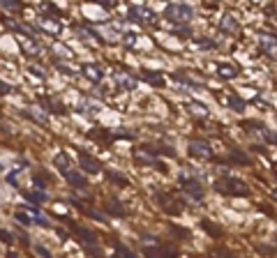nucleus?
Wrapping results in <instances>:
<instances>
[{
  "instance_id": "obj_25",
  "label": "nucleus",
  "mask_w": 277,
  "mask_h": 258,
  "mask_svg": "<svg viewBox=\"0 0 277 258\" xmlns=\"http://www.w3.org/2000/svg\"><path fill=\"white\" fill-rule=\"evenodd\" d=\"M23 115L25 118H30V120H35L37 124H49V115H46L44 111H40V109H25Z\"/></svg>"
},
{
  "instance_id": "obj_34",
  "label": "nucleus",
  "mask_w": 277,
  "mask_h": 258,
  "mask_svg": "<svg viewBox=\"0 0 277 258\" xmlns=\"http://www.w3.org/2000/svg\"><path fill=\"white\" fill-rule=\"evenodd\" d=\"M0 7H3V10H7V12H19L21 10L19 3H12V0H0Z\"/></svg>"
},
{
  "instance_id": "obj_35",
  "label": "nucleus",
  "mask_w": 277,
  "mask_h": 258,
  "mask_svg": "<svg viewBox=\"0 0 277 258\" xmlns=\"http://www.w3.org/2000/svg\"><path fill=\"white\" fill-rule=\"evenodd\" d=\"M120 40H122V44H127V46H134L136 44V35H134V33H122Z\"/></svg>"
},
{
  "instance_id": "obj_19",
  "label": "nucleus",
  "mask_w": 277,
  "mask_h": 258,
  "mask_svg": "<svg viewBox=\"0 0 277 258\" xmlns=\"http://www.w3.org/2000/svg\"><path fill=\"white\" fill-rule=\"evenodd\" d=\"M63 175H65V180H67V182H70L74 189H83V191L88 189V180L83 178V173H79V171L70 169L67 173H63Z\"/></svg>"
},
{
  "instance_id": "obj_32",
  "label": "nucleus",
  "mask_w": 277,
  "mask_h": 258,
  "mask_svg": "<svg viewBox=\"0 0 277 258\" xmlns=\"http://www.w3.org/2000/svg\"><path fill=\"white\" fill-rule=\"evenodd\" d=\"M33 182H35L37 189H42V191H44V187L49 184V178H46L44 173H33Z\"/></svg>"
},
{
  "instance_id": "obj_7",
  "label": "nucleus",
  "mask_w": 277,
  "mask_h": 258,
  "mask_svg": "<svg viewBox=\"0 0 277 258\" xmlns=\"http://www.w3.org/2000/svg\"><path fill=\"white\" fill-rule=\"evenodd\" d=\"M37 28H40L42 33H46V35H51V37L63 35V23L58 19H53V16H40V19H37Z\"/></svg>"
},
{
  "instance_id": "obj_22",
  "label": "nucleus",
  "mask_w": 277,
  "mask_h": 258,
  "mask_svg": "<svg viewBox=\"0 0 277 258\" xmlns=\"http://www.w3.org/2000/svg\"><path fill=\"white\" fill-rule=\"evenodd\" d=\"M53 166H55L58 171H60V173H67V171L72 169L70 154H67V152H58V154L53 157Z\"/></svg>"
},
{
  "instance_id": "obj_2",
  "label": "nucleus",
  "mask_w": 277,
  "mask_h": 258,
  "mask_svg": "<svg viewBox=\"0 0 277 258\" xmlns=\"http://www.w3.org/2000/svg\"><path fill=\"white\" fill-rule=\"evenodd\" d=\"M215 189L220 194H227V196H250V184L240 178H220L215 182Z\"/></svg>"
},
{
  "instance_id": "obj_18",
  "label": "nucleus",
  "mask_w": 277,
  "mask_h": 258,
  "mask_svg": "<svg viewBox=\"0 0 277 258\" xmlns=\"http://www.w3.org/2000/svg\"><path fill=\"white\" fill-rule=\"evenodd\" d=\"M220 100L224 102V104H227L231 111H236V113H240V111H245V100H242V97H238L236 92L220 94Z\"/></svg>"
},
{
  "instance_id": "obj_20",
  "label": "nucleus",
  "mask_w": 277,
  "mask_h": 258,
  "mask_svg": "<svg viewBox=\"0 0 277 258\" xmlns=\"http://www.w3.org/2000/svg\"><path fill=\"white\" fill-rule=\"evenodd\" d=\"M25 166H28V164H25V162H19V164H14V166H12V169L7 171V182H10V184H14V187H21V175H23L25 171H28V169H25Z\"/></svg>"
},
{
  "instance_id": "obj_36",
  "label": "nucleus",
  "mask_w": 277,
  "mask_h": 258,
  "mask_svg": "<svg viewBox=\"0 0 277 258\" xmlns=\"http://www.w3.org/2000/svg\"><path fill=\"white\" fill-rule=\"evenodd\" d=\"M35 251L40 253L42 258H51V251H49V249H46V247H42V244H35Z\"/></svg>"
},
{
  "instance_id": "obj_3",
  "label": "nucleus",
  "mask_w": 277,
  "mask_h": 258,
  "mask_svg": "<svg viewBox=\"0 0 277 258\" xmlns=\"http://www.w3.org/2000/svg\"><path fill=\"white\" fill-rule=\"evenodd\" d=\"M127 19L132 23H139V25H155L157 23V14L146 5H132L127 10Z\"/></svg>"
},
{
  "instance_id": "obj_23",
  "label": "nucleus",
  "mask_w": 277,
  "mask_h": 258,
  "mask_svg": "<svg viewBox=\"0 0 277 258\" xmlns=\"http://www.w3.org/2000/svg\"><path fill=\"white\" fill-rule=\"evenodd\" d=\"M23 196L30 201L33 205H44L46 203V191H42V189H28V191H23Z\"/></svg>"
},
{
  "instance_id": "obj_12",
  "label": "nucleus",
  "mask_w": 277,
  "mask_h": 258,
  "mask_svg": "<svg viewBox=\"0 0 277 258\" xmlns=\"http://www.w3.org/2000/svg\"><path fill=\"white\" fill-rule=\"evenodd\" d=\"M79 164H81V169L86 171V173H90V175L102 173V164L95 157H90L88 152H83V150H79Z\"/></svg>"
},
{
  "instance_id": "obj_11",
  "label": "nucleus",
  "mask_w": 277,
  "mask_h": 258,
  "mask_svg": "<svg viewBox=\"0 0 277 258\" xmlns=\"http://www.w3.org/2000/svg\"><path fill=\"white\" fill-rule=\"evenodd\" d=\"M81 74L86 76L90 83H102V81H104V70H102V64H97V62H86L81 67Z\"/></svg>"
},
{
  "instance_id": "obj_29",
  "label": "nucleus",
  "mask_w": 277,
  "mask_h": 258,
  "mask_svg": "<svg viewBox=\"0 0 277 258\" xmlns=\"http://www.w3.org/2000/svg\"><path fill=\"white\" fill-rule=\"evenodd\" d=\"M104 210L109 214H113V217H125V208L122 205H118V201H109V203H104Z\"/></svg>"
},
{
  "instance_id": "obj_33",
  "label": "nucleus",
  "mask_w": 277,
  "mask_h": 258,
  "mask_svg": "<svg viewBox=\"0 0 277 258\" xmlns=\"http://www.w3.org/2000/svg\"><path fill=\"white\" fill-rule=\"evenodd\" d=\"M116 253H118V258H139L136 253H132L130 249L122 247V244H116Z\"/></svg>"
},
{
  "instance_id": "obj_10",
  "label": "nucleus",
  "mask_w": 277,
  "mask_h": 258,
  "mask_svg": "<svg viewBox=\"0 0 277 258\" xmlns=\"http://www.w3.org/2000/svg\"><path fill=\"white\" fill-rule=\"evenodd\" d=\"M113 81H116V85L120 90H125V92H132V90L136 88V83H139V81H136L134 76H132L130 72H125V70H116V72H113Z\"/></svg>"
},
{
  "instance_id": "obj_5",
  "label": "nucleus",
  "mask_w": 277,
  "mask_h": 258,
  "mask_svg": "<svg viewBox=\"0 0 277 258\" xmlns=\"http://www.w3.org/2000/svg\"><path fill=\"white\" fill-rule=\"evenodd\" d=\"M178 182H180L182 191H185L187 196H192L194 201H201L203 199V184L199 182L197 178H192V175H180V178H178Z\"/></svg>"
},
{
  "instance_id": "obj_28",
  "label": "nucleus",
  "mask_w": 277,
  "mask_h": 258,
  "mask_svg": "<svg viewBox=\"0 0 277 258\" xmlns=\"http://www.w3.org/2000/svg\"><path fill=\"white\" fill-rule=\"evenodd\" d=\"M53 64H55V67H58V70H60L65 76H72V79H74V76H79V74H76L74 67H72L70 62H63L60 58H53Z\"/></svg>"
},
{
  "instance_id": "obj_4",
  "label": "nucleus",
  "mask_w": 277,
  "mask_h": 258,
  "mask_svg": "<svg viewBox=\"0 0 277 258\" xmlns=\"http://www.w3.org/2000/svg\"><path fill=\"white\" fill-rule=\"evenodd\" d=\"M134 162L139 166H148V169H160V171H166V166L162 164L160 159H157V154H152L150 150L146 148V145H141V148H134Z\"/></svg>"
},
{
  "instance_id": "obj_1",
  "label": "nucleus",
  "mask_w": 277,
  "mask_h": 258,
  "mask_svg": "<svg viewBox=\"0 0 277 258\" xmlns=\"http://www.w3.org/2000/svg\"><path fill=\"white\" fill-rule=\"evenodd\" d=\"M164 19L173 25H187L194 19V10L190 5H185V3H171L164 10Z\"/></svg>"
},
{
  "instance_id": "obj_39",
  "label": "nucleus",
  "mask_w": 277,
  "mask_h": 258,
  "mask_svg": "<svg viewBox=\"0 0 277 258\" xmlns=\"http://www.w3.org/2000/svg\"><path fill=\"white\" fill-rule=\"evenodd\" d=\"M197 44L203 46V49H215V42H208V40H199Z\"/></svg>"
},
{
  "instance_id": "obj_14",
  "label": "nucleus",
  "mask_w": 277,
  "mask_h": 258,
  "mask_svg": "<svg viewBox=\"0 0 277 258\" xmlns=\"http://www.w3.org/2000/svg\"><path fill=\"white\" fill-rule=\"evenodd\" d=\"M259 46H261V53L266 58L275 60L277 55V42H275V35H261L259 37Z\"/></svg>"
},
{
  "instance_id": "obj_31",
  "label": "nucleus",
  "mask_w": 277,
  "mask_h": 258,
  "mask_svg": "<svg viewBox=\"0 0 277 258\" xmlns=\"http://www.w3.org/2000/svg\"><path fill=\"white\" fill-rule=\"evenodd\" d=\"M28 72H33L37 79H46V70L42 67V64H37V62H28Z\"/></svg>"
},
{
  "instance_id": "obj_37",
  "label": "nucleus",
  "mask_w": 277,
  "mask_h": 258,
  "mask_svg": "<svg viewBox=\"0 0 277 258\" xmlns=\"http://www.w3.org/2000/svg\"><path fill=\"white\" fill-rule=\"evenodd\" d=\"M173 33H176V35H190V28H187V25H173Z\"/></svg>"
},
{
  "instance_id": "obj_6",
  "label": "nucleus",
  "mask_w": 277,
  "mask_h": 258,
  "mask_svg": "<svg viewBox=\"0 0 277 258\" xmlns=\"http://www.w3.org/2000/svg\"><path fill=\"white\" fill-rule=\"evenodd\" d=\"M190 157H194V159H201V162H208V159H212V148H210V143L208 141H201V139H197V141H190Z\"/></svg>"
},
{
  "instance_id": "obj_30",
  "label": "nucleus",
  "mask_w": 277,
  "mask_h": 258,
  "mask_svg": "<svg viewBox=\"0 0 277 258\" xmlns=\"http://www.w3.org/2000/svg\"><path fill=\"white\" fill-rule=\"evenodd\" d=\"M106 178H109L111 182H116L118 187H127V184H130V180H127L122 173H118V171H106Z\"/></svg>"
},
{
  "instance_id": "obj_27",
  "label": "nucleus",
  "mask_w": 277,
  "mask_h": 258,
  "mask_svg": "<svg viewBox=\"0 0 277 258\" xmlns=\"http://www.w3.org/2000/svg\"><path fill=\"white\" fill-rule=\"evenodd\" d=\"M40 104L44 106V113L46 111H51V113H65V109H63L58 102H53V100H49V97H42L40 100Z\"/></svg>"
},
{
  "instance_id": "obj_16",
  "label": "nucleus",
  "mask_w": 277,
  "mask_h": 258,
  "mask_svg": "<svg viewBox=\"0 0 277 258\" xmlns=\"http://www.w3.org/2000/svg\"><path fill=\"white\" fill-rule=\"evenodd\" d=\"M215 74L220 76L222 81H231V79H236L238 76V67L236 64H231V62H217L215 64Z\"/></svg>"
},
{
  "instance_id": "obj_26",
  "label": "nucleus",
  "mask_w": 277,
  "mask_h": 258,
  "mask_svg": "<svg viewBox=\"0 0 277 258\" xmlns=\"http://www.w3.org/2000/svg\"><path fill=\"white\" fill-rule=\"evenodd\" d=\"M187 109H190V113L194 115V118H208V106L206 104H201V102H192L190 106H187Z\"/></svg>"
},
{
  "instance_id": "obj_13",
  "label": "nucleus",
  "mask_w": 277,
  "mask_h": 258,
  "mask_svg": "<svg viewBox=\"0 0 277 258\" xmlns=\"http://www.w3.org/2000/svg\"><path fill=\"white\" fill-rule=\"evenodd\" d=\"M16 42H19L21 51L25 55H30V58H37L42 53V46L35 42V37H16Z\"/></svg>"
},
{
  "instance_id": "obj_24",
  "label": "nucleus",
  "mask_w": 277,
  "mask_h": 258,
  "mask_svg": "<svg viewBox=\"0 0 277 258\" xmlns=\"http://www.w3.org/2000/svg\"><path fill=\"white\" fill-rule=\"evenodd\" d=\"M155 201L166 210V212H171V214H178V212H180V208H173V205H171V203H178V201H173L171 196H166V194H157Z\"/></svg>"
},
{
  "instance_id": "obj_15",
  "label": "nucleus",
  "mask_w": 277,
  "mask_h": 258,
  "mask_svg": "<svg viewBox=\"0 0 277 258\" xmlns=\"http://www.w3.org/2000/svg\"><path fill=\"white\" fill-rule=\"evenodd\" d=\"M220 30L222 33H227V35H238L240 33V23L233 14H224L220 19Z\"/></svg>"
},
{
  "instance_id": "obj_38",
  "label": "nucleus",
  "mask_w": 277,
  "mask_h": 258,
  "mask_svg": "<svg viewBox=\"0 0 277 258\" xmlns=\"http://www.w3.org/2000/svg\"><path fill=\"white\" fill-rule=\"evenodd\" d=\"M12 92V85H7L5 81H0V94H10Z\"/></svg>"
},
{
  "instance_id": "obj_21",
  "label": "nucleus",
  "mask_w": 277,
  "mask_h": 258,
  "mask_svg": "<svg viewBox=\"0 0 277 258\" xmlns=\"http://www.w3.org/2000/svg\"><path fill=\"white\" fill-rule=\"evenodd\" d=\"M76 111H79L81 115H83V113H86V115H95V113H100V111H102V106H100V102L86 97V100L79 104V109H76Z\"/></svg>"
},
{
  "instance_id": "obj_8",
  "label": "nucleus",
  "mask_w": 277,
  "mask_h": 258,
  "mask_svg": "<svg viewBox=\"0 0 277 258\" xmlns=\"http://www.w3.org/2000/svg\"><path fill=\"white\" fill-rule=\"evenodd\" d=\"M72 229H74V233H76V238H79V242L83 244L88 251H90V253L97 251V238H95V233H90L88 229H81V226H76V223H72Z\"/></svg>"
},
{
  "instance_id": "obj_9",
  "label": "nucleus",
  "mask_w": 277,
  "mask_h": 258,
  "mask_svg": "<svg viewBox=\"0 0 277 258\" xmlns=\"http://www.w3.org/2000/svg\"><path fill=\"white\" fill-rule=\"evenodd\" d=\"M171 76H173L176 83H182L185 88H190V90H203V88H206V81L197 79V76H190L187 72H176V74H171Z\"/></svg>"
},
{
  "instance_id": "obj_17",
  "label": "nucleus",
  "mask_w": 277,
  "mask_h": 258,
  "mask_svg": "<svg viewBox=\"0 0 277 258\" xmlns=\"http://www.w3.org/2000/svg\"><path fill=\"white\" fill-rule=\"evenodd\" d=\"M139 79L146 81V83L152 85V88H164V76H162V72L141 70V72H139Z\"/></svg>"
}]
</instances>
